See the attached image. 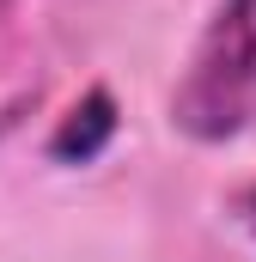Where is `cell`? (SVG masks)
Here are the masks:
<instances>
[{
    "label": "cell",
    "mask_w": 256,
    "mask_h": 262,
    "mask_svg": "<svg viewBox=\"0 0 256 262\" xmlns=\"http://www.w3.org/2000/svg\"><path fill=\"white\" fill-rule=\"evenodd\" d=\"M171 122L195 140H226L256 122V0H220L171 98Z\"/></svg>",
    "instance_id": "cell-1"
},
{
    "label": "cell",
    "mask_w": 256,
    "mask_h": 262,
    "mask_svg": "<svg viewBox=\"0 0 256 262\" xmlns=\"http://www.w3.org/2000/svg\"><path fill=\"white\" fill-rule=\"evenodd\" d=\"M110 134H116V98H110L104 85H92V92L61 116V128L49 134V159H61V165H92V159L110 146Z\"/></svg>",
    "instance_id": "cell-2"
},
{
    "label": "cell",
    "mask_w": 256,
    "mask_h": 262,
    "mask_svg": "<svg viewBox=\"0 0 256 262\" xmlns=\"http://www.w3.org/2000/svg\"><path fill=\"white\" fill-rule=\"evenodd\" d=\"M238 213H244V226H250V232H256V183H250V189H244V201H238Z\"/></svg>",
    "instance_id": "cell-3"
},
{
    "label": "cell",
    "mask_w": 256,
    "mask_h": 262,
    "mask_svg": "<svg viewBox=\"0 0 256 262\" xmlns=\"http://www.w3.org/2000/svg\"><path fill=\"white\" fill-rule=\"evenodd\" d=\"M6 6H12V0H0V12H6Z\"/></svg>",
    "instance_id": "cell-4"
}]
</instances>
